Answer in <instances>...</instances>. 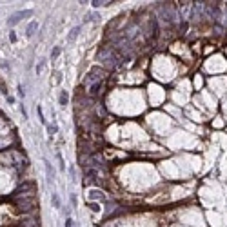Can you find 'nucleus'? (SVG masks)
Returning <instances> with one entry per match:
<instances>
[{
	"instance_id": "nucleus-11",
	"label": "nucleus",
	"mask_w": 227,
	"mask_h": 227,
	"mask_svg": "<svg viewBox=\"0 0 227 227\" xmlns=\"http://www.w3.org/2000/svg\"><path fill=\"white\" fill-rule=\"evenodd\" d=\"M109 4H113V2H109V0H93V2H91L93 8H105Z\"/></svg>"
},
{
	"instance_id": "nucleus-20",
	"label": "nucleus",
	"mask_w": 227,
	"mask_h": 227,
	"mask_svg": "<svg viewBox=\"0 0 227 227\" xmlns=\"http://www.w3.org/2000/svg\"><path fill=\"white\" fill-rule=\"evenodd\" d=\"M47 131H49V133H53V135H54V133H56V131H58V127H56V126H47Z\"/></svg>"
},
{
	"instance_id": "nucleus-8",
	"label": "nucleus",
	"mask_w": 227,
	"mask_h": 227,
	"mask_svg": "<svg viewBox=\"0 0 227 227\" xmlns=\"http://www.w3.org/2000/svg\"><path fill=\"white\" fill-rule=\"evenodd\" d=\"M36 29H38V22H35V20H33V22L27 26V29H26V36H29V38H31V36L35 35V31H36Z\"/></svg>"
},
{
	"instance_id": "nucleus-17",
	"label": "nucleus",
	"mask_w": 227,
	"mask_h": 227,
	"mask_svg": "<svg viewBox=\"0 0 227 227\" xmlns=\"http://www.w3.org/2000/svg\"><path fill=\"white\" fill-rule=\"evenodd\" d=\"M56 158H58V163H60V169H62V171H64V169H66V163H64V158H62V154L58 153V154H56Z\"/></svg>"
},
{
	"instance_id": "nucleus-22",
	"label": "nucleus",
	"mask_w": 227,
	"mask_h": 227,
	"mask_svg": "<svg viewBox=\"0 0 227 227\" xmlns=\"http://www.w3.org/2000/svg\"><path fill=\"white\" fill-rule=\"evenodd\" d=\"M9 38H11V42H17V36H15V33H9Z\"/></svg>"
},
{
	"instance_id": "nucleus-1",
	"label": "nucleus",
	"mask_w": 227,
	"mask_h": 227,
	"mask_svg": "<svg viewBox=\"0 0 227 227\" xmlns=\"http://www.w3.org/2000/svg\"><path fill=\"white\" fill-rule=\"evenodd\" d=\"M96 58H98V62L102 64L100 67L105 69L107 73L113 71V69H117V67H122L124 62H126L124 56H122L115 47H111V45H102V47H98Z\"/></svg>"
},
{
	"instance_id": "nucleus-5",
	"label": "nucleus",
	"mask_w": 227,
	"mask_h": 227,
	"mask_svg": "<svg viewBox=\"0 0 227 227\" xmlns=\"http://www.w3.org/2000/svg\"><path fill=\"white\" fill-rule=\"evenodd\" d=\"M31 15H33V11H31V9H26V11H17V13H13V15L8 18V26H11V27H13V26H17L22 18H27V17H31Z\"/></svg>"
},
{
	"instance_id": "nucleus-15",
	"label": "nucleus",
	"mask_w": 227,
	"mask_h": 227,
	"mask_svg": "<svg viewBox=\"0 0 227 227\" xmlns=\"http://www.w3.org/2000/svg\"><path fill=\"white\" fill-rule=\"evenodd\" d=\"M36 115H38V118H40V122H42L44 126H47V120H45V117H44V111H42L40 105H36Z\"/></svg>"
},
{
	"instance_id": "nucleus-7",
	"label": "nucleus",
	"mask_w": 227,
	"mask_h": 227,
	"mask_svg": "<svg viewBox=\"0 0 227 227\" xmlns=\"http://www.w3.org/2000/svg\"><path fill=\"white\" fill-rule=\"evenodd\" d=\"M89 200H96V202H105V196L102 194V191H98V189H91V191H89Z\"/></svg>"
},
{
	"instance_id": "nucleus-9",
	"label": "nucleus",
	"mask_w": 227,
	"mask_h": 227,
	"mask_svg": "<svg viewBox=\"0 0 227 227\" xmlns=\"http://www.w3.org/2000/svg\"><path fill=\"white\" fill-rule=\"evenodd\" d=\"M58 102H60V105H67V102H69V95H67V91H60V96H58Z\"/></svg>"
},
{
	"instance_id": "nucleus-4",
	"label": "nucleus",
	"mask_w": 227,
	"mask_h": 227,
	"mask_svg": "<svg viewBox=\"0 0 227 227\" xmlns=\"http://www.w3.org/2000/svg\"><path fill=\"white\" fill-rule=\"evenodd\" d=\"M36 196V184L35 182H24L22 185H18L13 194L9 196V200H20V198H33Z\"/></svg>"
},
{
	"instance_id": "nucleus-18",
	"label": "nucleus",
	"mask_w": 227,
	"mask_h": 227,
	"mask_svg": "<svg viewBox=\"0 0 227 227\" xmlns=\"http://www.w3.org/2000/svg\"><path fill=\"white\" fill-rule=\"evenodd\" d=\"M44 66H45V62L42 60V62H40V64L36 66V69H35V71H36V75H40V73H42V69H44Z\"/></svg>"
},
{
	"instance_id": "nucleus-2",
	"label": "nucleus",
	"mask_w": 227,
	"mask_h": 227,
	"mask_svg": "<svg viewBox=\"0 0 227 227\" xmlns=\"http://www.w3.org/2000/svg\"><path fill=\"white\" fill-rule=\"evenodd\" d=\"M13 202V207L18 214H24V216H29V214H35V211L38 209V200L36 196L33 198H20V200H11Z\"/></svg>"
},
{
	"instance_id": "nucleus-16",
	"label": "nucleus",
	"mask_w": 227,
	"mask_h": 227,
	"mask_svg": "<svg viewBox=\"0 0 227 227\" xmlns=\"http://www.w3.org/2000/svg\"><path fill=\"white\" fill-rule=\"evenodd\" d=\"M87 205H89V209H91V211H96V213L100 211V204H98V202H89Z\"/></svg>"
},
{
	"instance_id": "nucleus-21",
	"label": "nucleus",
	"mask_w": 227,
	"mask_h": 227,
	"mask_svg": "<svg viewBox=\"0 0 227 227\" xmlns=\"http://www.w3.org/2000/svg\"><path fill=\"white\" fill-rule=\"evenodd\" d=\"M66 227H73V220H71V218L66 220Z\"/></svg>"
},
{
	"instance_id": "nucleus-13",
	"label": "nucleus",
	"mask_w": 227,
	"mask_h": 227,
	"mask_svg": "<svg viewBox=\"0 0 227 227\" xmlns=\"http://www.w3.org/2000/svg\"><path fill=\"white\" fill-rule=\"evenodd\" d=\"M51 202H53V205H54L56 209H60V207H62V204H60V196L56 194V193L51 194Z\"/></svg>"
},
{
	"instance_id": "nucleus-3",
	"label": "nucleus",
	"mask_w": 227,
	"mask_h": 227,
	"mask_svg": "<svg viewBox=\"0 0 227 227\" xmlns=\"http://www.w3.org/2000/svg\"><path fill=\"white\" fill-rule=\"evenodd\" d=\"M105 78H107V71H105V69H102L100 66L91 67V69L87 71V75L82 78V87L87 89V87H91V86L96 84V82H105Z\"/></svg>"
},
{
	"instance_id": "nucleus-14",
	"label": "nucleus",
	"mask_w": 227,
	"mask_h": 227,
	"mask_svg": "<svg viewBox=\"0 0 227 227\" xmlns=\"http://www.w3.org/2000/svg\"><path fill=\"white\" fill-rule=\"evenodd\" d=\"M60 56V47L56 45V47H53V51H51V54H49V58H51V62H54L56 58Z\"/></svg>"
},
{
	"instance_id": "nucleus-10",
	"label": "nucleus",
	"mask_w": 227,
	"mask_h": 227,
	"mask_svg": "<svg viewBox=\"0 0 227 227\" xmlns=\"http://www.w3.org/2000/svg\"><path fill=\"white\" fill-rule=\"evenodd\" d=\"M44 165H45V175H47V180L51 182V180H53V167H51L49 160H44Z\"/></svg>"
},
{
	"instance_id": "nucleus-19",
	"label": "nucleus",
	"mask_w": 227,
	"mask_h": 227,
	"mask_svg": "<svg viewBox=\"0 0 227 227\" xmlns=\"http://www.w3.org/2000/svg\"><path fill=\"white\" fill-rule=\"evenodd\" d=\"M0 91H2V93H4V95L8 96V87H6V84H4L2 80H0Z\"/></svg>"
},
{
	"instance_id": "nucleus-6",
	"label": "nucleus",
	"mask_w": 227,
	"mask_h": 227,
	"mask_svg": "<svg viewBox=\"0 0 227 227\" xmlns=\"http://www.w3.org/2000/svg\"><path fill=\"white\" fill-rule=\"evenodd\" d=\"M18 227H40V220L33 214L29 216H22L20 222H18Z\"/></svg>"
},
{
	"instance_id": "nucleus-12",
	"label": "nucleus",
	"mask_w": 227,
	"mask_h": 227,
	"mask_svg": "<svg viewBox=\"0 0 227 227\" xmlns=\"http://www.w3.org/2000/svg\"><path fill=\"white\" fill-rule=\"evenodd\" d=\"M78 31H80V26H76V27H73L71 31H69V36H67V42H73L76 36H78Z\"/></svg>"
}]
</instances>
